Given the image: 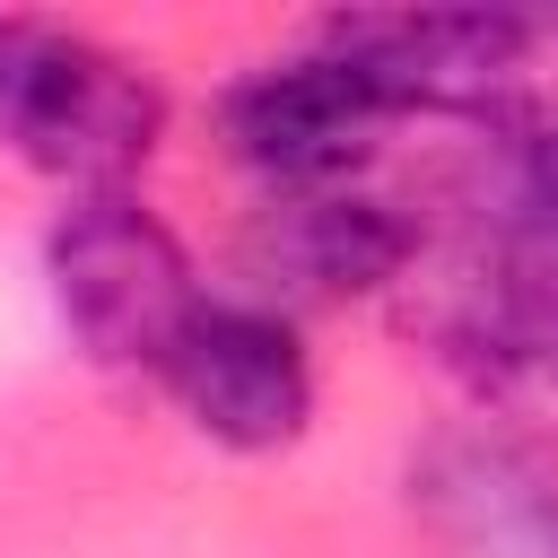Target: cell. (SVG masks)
Wrapping results in <instances>:
<instances>
[{"mask_svg":"<svg viewBox=\"0 0 558 558\" xmlns=\"http://www.w3.org/2000/svg\"><path fill=\"white\" fill-rule=\"evenodd\" d=\"M44 279H52L70 340L122 375H157L209 296L192 279L183 235L140 192H78L44 235Z\"/></svg>","mask_w":558,"mask_h":558,"instance_id":"3957f363","label":"cell"},{"mask_svg":"<svg viewBox=\"0 0 558 558\" xmlns=\"http://www.w3.org/2000/svg\"><path fill=\"white\" fill-rule=\"evenodd\" d=\"M340 61L375 78V96L401 113H445V122H514L541 44V17L514 9H340L314 26Z\"/></svg>","mask_w":558,"mask_h":558,"instance_id":"277c9868","label":"cell"},{"mask_svg":"<svg viewBox=\"0 0 558 558\" xmlns=\"http://www.w3.org/2000/svg\"><path fill=\"white\" fill-rule=\"evenodd\" d=\"M410 514L436 558H558V453L506 427H445L410 462Z\"/></svg>","mask_w":558,"mask_h":558,"instance_id":"ba28073f","label":"cell"},{"mask_svg":"<svg viewBox=\"0 0 558 558\" xmlns=\"http://www.w3.org/2000/svg\"><path fill=\"white\" fill-rule=\"evenodd\" d=\"M384 122H392V105L331 44H305L288 61H262V70H244L218 96V140H227V157L244 174L270 183V201L357 183V166L375 157V131Z\"/></svg>","mask_w":558,"mask_h":558,"instance_id":"5b68a950","label":"cell"},{"mask_svg":"<svg viewBox=\"0 0 558 558\" xmlns=\"http://www.w3.org/2000/svg\"><path fill=\"white\" fill-rule=\"evenodd\" d=\"M166 140V87L87 26L0 17V148L70 192H131Z\"/></svg>","mask_w":558,"mask_h":558,"instance_id":"7a4b0ae2","label":"cell"},{"mask_svg":"<svg viewBox=\"0 0 558 558\" xmlns=\"http://www.w3.org/2000/svg\"><path fill=\"white\" fill-rule=\"evenodd\" d=\"M427 253V227L366 192V183H340V192H296V201H270L244 235V270H253V296L262 305H349V296H384V288H410Z\"/></svg>","mask_w":558,"mask_h":558,"instance_id":"52a82bcc","label":"cell"},{"mask_svg":"<svg viewBox=\"0 0 558 558\" xmlns=\"http://www.w3.org/2000/svg\"><path fill=\"white\" fill-rule=\"evenodd\" d=\"M157 384L227 453H279L314 418V357H305L296 323L262 296H201V314L166 349Z\"/></svg>","mask_w":558,"mask_h":558,"instance_id":"8992f818","label":"cell"},{"mask_svg":"<svg viewBox=\"0 0 558 558\" xmlns=\"http://www.w3.org/2000/svg\"><path fill=\"white\" fill-rule=\"evenodd\" d=\"M488 218H506V227H523L532 244L558 253V113L523 122L497 148V201H488Z\"/></svg>","mask_w":558,"mask_h":558,"instance_id":"9c48e42d","label":"cell"},{"mask_svg":"<svg viewBox=\"0 0 558 558\" xmlns=\"http://www.w3.org/2000/svg\"><path fill=\"white\" fill-rule=\"evenodd\" d=\"M410 288H418L410 323L488 410V427L558 453V253L480 209L471 244Z\"/></svg>","mask_w":558,"mask_h":558,"instance_id":"6da1fadb","label":"cell"}]
</instances>
